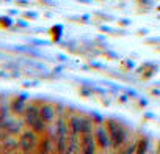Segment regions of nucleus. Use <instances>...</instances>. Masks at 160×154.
Wrapping results in <instances>:
<instances>
[{
    "mask_svg": "<svg viewBox=\"0 0 160 154\" xmlns=\"http://www.w3.org/2000/svg\"><path fill=\"white\" fill-rule=\"evenodd\" d=\"M108 134H110V140H112V148L113 149H121L124 145H126V140H127V131L124 127V124L115 118H108L104 121Z\"/></svg>",
    "mask_w": 160,
    "mask_h": 154,
    "instance_id": "1",
    "label": "nucleus"
},
{
    "mask_svg": "<svg viewBox=\"0 0 160 154\" xmlns=\"http://www.w3.org/2000/svg\"><path fill=\"white\" fill-rule=\"evenodd\" d=\"M94 137H96V141H98V146L101 151H108L112 149V140H110V134L105 127L104 123L101 124H96L94 127Z\"/></svg>",
    "mask_w": 160,
    "mask_h": 154,
    "instance_id": "2",
    "label": "nucleus"
},
{
    "mask_svg": "<svg viewBox=\"0 0 160 154\" xmlns=\"http://www.w3.org/2000/svg\"><path fill=\"white\" fill-rule=\"evenodd\" d=\"M99 149L94 132L80 135V154H96Z\"/></svg>",
    "mask_w": 160,
    "mask_h": 154,
    "instance_id": "3",
    "label": "nucleus"
},
{
    "mask_svg": "<svg viewBox=\"0 0 160 154\" xmlns=\"http://www.w3.org/2000/svg\"><path fill=\"white\" fill-rule=\"evenodd\" d=\"M68 126H69V132L71 135H82V115L78 113H71L68 118Z\"/></svg>",
    "mask_w": 160,
    "mask_h": 154,
    "instance_id": "4",
    "label": "nucleus"
},
{
    "mask_svg": "<svg viewBox=\"0 0 160 154\" xmlns=\"http://www.w3.org/2000/svg\"><path fill=\"white\" fill-rule=\"evenodd\" d=\"M39 112H41V118H42L46 123H53V121L57 120V110H55L53 105L46 104V105H42V107L39 109Z\"/></svg>",
    "mask_w": 160,
    "mask_h": 154,
    "instance_id": "5",
    "label": "nucleus"
},
{
    "mask_svg": "<svg viewBox=\"0 0 160 154\" xmlns=\"http://www.w3.org/2000/svg\"><path fill=\"white\" fill-rule=\"evenodd\" d=\"M96 123L90 116H82V134H91L94 132Z\"/></svg>",
    "mask_w": 160,
    "mask_h": 154,
    "instance_id": "6",
    "label": "nucleus"
},
{
    "mask_svg": "<svg viewBox=\"0 0 160 154\" xmlns=\"http://www.w3.org/2000/svg\"><path fill=\"white\" fill-rule=\"evenodd\" d=\"M148 149H149V141L143 137L137 141V152L135 154H148Z\"/></svg>",
    "mask_w": 160,
    "mask_h": 154,
    "instance_id": "7",
    "label": "nucleus"
},
{
    "mask_svg": "<svg viewBox=\"0 0 160 154\" xmlns=\"http://www.w3.org/2000/svg\"><path fill=\"white\" fill-rule=\"evenodd\" d=\"M60 154H71L69 151H64V152H60Z\"/></svg>",
    "mask_w": 160,
    "mask_h": 154,
    "instance_id": "8",
    "label": "nucleus"
},
{
    "mask_svg": "<svg viewBox=\"0 0 160 154\" xmlns=\"http://www.w3.org/2000/svg\"><path fill=\"white\" fill-rule=\"evenodd\" d=\"M113 154H118V152H113Z\"/></svg>",
    "mask_w": 160,
    "mask_h": 154,
    "instance_id": "9",
    "label": "nucleus"
}]
</instances>
